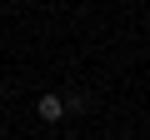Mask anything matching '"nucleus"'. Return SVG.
<instances>
[{
  "instance_id": "obj_2",
  "label": "nucleus",
  "mask_w": 150,
  "mask_h": 140,
  "mask_svg": "<svg viewBox=\"0 0 150 140\" xmlns=\"http://www.w3.org/2000/svg\"><path fill=\"white\" fill-rule=\"evenodd\" d=\"M85 105H90V100H85V95H80V90H70V95H65V110H70V115H80V110H85Z\"/></svg>"
},
{
  "instance_id": "obj_1",
  "label": "nucleus",
  "mask_w": 150,
  "mask_h": 140,
  "mask_svg": "<svg viewBox=\"0 0 150 140\" xmlns=\"http://www.w3.org/2000/svg\"><path fill=\"white\" fill-rule=\"evenodd\" d=\"M70 110H65V95H55V90H45L40 100H35V120L40 125H60Z\"/></svg>"
}]
</instances>
